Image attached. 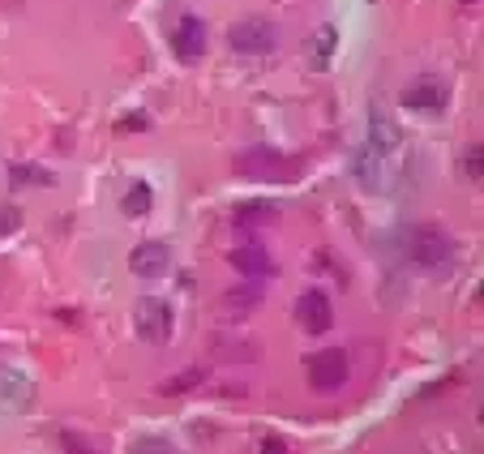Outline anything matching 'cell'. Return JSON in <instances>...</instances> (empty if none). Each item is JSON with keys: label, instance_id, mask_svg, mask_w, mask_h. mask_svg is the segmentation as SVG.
<instances>
[{"label": "cell", "instance_id": "obj_1", "mask_svg": "<svg viewBox=\"0 0 484 454\" xmlns=\"http://www.w3.org/2000/svg\"><path fill=\"white\" fill-rule=\"evenodd\" d=\"M403 249L407 266H416V270H441V266H451V236L433 223H420V227H407V236L399 241Z\"/></svg>", "mask_w": 484, "mask_h": 454}, {"label": "cell", "instance_id": "obj_2", "mask_svg": "<svg viewBox=\"0 0 484 454\" xmlns=\"http://www.w3.org/2000/svg\"><path fill=\"white\" fill-rule=\"evenodd\" d=\"M227 43H232V52H241V56H270V52L279 48V31L266 17H244V22L232 26Z\"/></svg>", "mask_w": 484, "mask_h": 454}, {"label": "cell", "instance_id": "obj_3", "mask_svg": "<svg viewBox=\"0 0 484 454\" xmlns=\"http://www.w3.org/2000/svg\"><path fill=\"white\" fill-rule=\"evenodd\" d=\"M133 326H138V335H142L146 343H167L172 330H176V313H172L167 300L146 296V300H138V308H133Z\"/></svg>", "mask_w": 484, "mask_h": 454}, {"label": "cell", "instance_id": "obj_4", "mask_svg": "<svg viewBox=\"0 0 484 454\" xmlns=\"http://www.w3.org/2000/svg\"><path fill=\"white\" fill-rule=\"evenodd\" d=\"M347 377H352V364H347V352H339V347H326V352H318V356L308 360V386L318 390V394L343 390Z\"/></svg>", "mask_w": 484, "mask_h": 454}, {"label": "cell", "instance_id": "obj_5", "mask_svg": "<svg viewBox=\"0 0 484 454\" xmlns=\"http://www.w3.org/2000/svg\"><path fill=\"white\" fill-rule=\"evenodd\" d=\"M172 52H176L185 65H194V61H202L206 56V22L194 14H185L172 26Z\"/></svg>", "mask_w": 484, "mask_h": 454}, {"label": "cell", "instance_id": "obj_6", "mask_svg": "<svg viewBox=\"0 0 484 454\" xmlns=\"http://www.w3.org/2000/svg\"><path fill=\"white\" fill-rule=\"evenodd\" d=\"M133 275H142V279H159L172 270V244H163V241H146L133 249Z\"/></svg>", "mask_w": 484, "mask_h": 454}, {"label": "cell", "instance_id": "obj_7", "mask_svg": "<svg viewBox=\"0 0 484 454\" xmlns=\"http://www.w3.org/2000/svg\"><path fill=\"white\" fill-rule=\"evenodd\" d=\"M34 407V382L26 374L0 369V411H31Z\"/></svg>", "mask_w": 484, "mask_h": 454}, {"label": "cell", "instance_id": "obj_8", "mask_svg": "<svg viewBox=\"0 0 484 454\" xmlns=\"http://www.w3.org/2000/svg\"><path fill=\"white\" fill-rule=\"evenodd\" d=\"M296 317L305 326L308 335H326L330 322H335V308H330V296L326 292H305L300 296V305H296Z\"/></svg>", "mask_w": 484, "mask_h": 454}, {"label": "cell", "instance_id": "obj_9", "mask_svg": "<svg viewBox=\"0 0 484 454\" xmlns=\"http://www.w3.org/2000/svg\"><path fill=\"white\" fill-rule=\"evenodd\" d=\"M232 266H236L244 279H266V275H275V258L266 253V244H241V249L232 253Z\"/></svg>", "mask_w": 484, "mask_h": 454}, {"label": "cell", "instance_id": "obj_10", "mask_svg": "<svg viewBox=\"0 0 484 454\" xmlns=\"http://www.w3.org/2000/svg\"><path fill=\"white\" fill-rule=\"evenodd\" d=\"M403 108H420V112H437L446 108V86L437 78H420L403 90Z\"/></svg>", "mask_w": 484, "mask_h": 454}, {"label": "cell", "instance_id": "obj_11", "mask_svg": "<svg viewBox=\"0 0 484 454\" xmlns=\"http://www.w3.org/2000/svg\"><path fill=\"white\" fill-rule=\"evenodd\" d=\"M283 159V155H275V150H249L244 155V176H270V180H291L296 176V167H275V163Z\"/></svg>", "mask_w": 484, "mask_h": 454}, {"label": "cell", "instance_id": "obj_12", "mask_svg": "<svg viewBox=\"0 0 484 454\" xmlns=\"http://www.w3.org/2000/svg\"><path fill=\"white\" fill-rule=\"evenodd\" d=\"M369 147L377 150H394L399 147V129H394V120L386 116L382 103H373L369 108Z\"/></svg>", "mask_w": 484, "mask_h": 454}, {"label": "cell", "instance_id": "obj_13", "mask_svg": "<svg viewBox=\"0 0 484 454\" xmlns=\"http://www.w3.org/2000/svg\"><path fill=\"white\" fill-rule=\"evenodd\" d=\"M335 43H339V31H335L330 22L313 31V48H308L313 52V69H326L330 61H335Z\"/></svg>", "mask_w": 484, "mask_h": 454}, {"label": "cell", "instance_id": "obj_14", "mask_svg": "<svg viewBox=\"0 0 484 454\" xmlns=\"http://www.w3.org/2000/svg\"><path fill=\"white\" fill-rule=\"evenodd\" d=\"M382 150L377 147H365L360 150V155H356V176H360V184H373V189H377V184H382Z\"/></svg>", "mask_w": 484, "mask_h": 454}, {"label": "cell", "instance_id": "obj_15", "mask_svg": "<svg viewBox=\"0 0 484 454\" xmlns=\"http://www.w3.org/2000/svg\"><path fill=\"white\" fill-rule=\"evenodd\" d=\"M232 223L241 227V232H253V227H261V223H275V206H266V202H258V206H241V211L232 214Z\"/></svg>", "mask_w": 484, "mask_h": 454}, {"label": "cell", "instance_id": "obj_16", "mask_svg": "<svg viewBox=\"0 0 484 454\" xmlns=\"http://www.w3.org/2000/svg\"><path fill=\"white\" fill-rule=\"evenodd\" d=\"M214 356H219V360H241V364H249V360H258V347H249V343H236V339H214Z\"/></svg>", "mask_w": 484, "mask_h": 454}, {"label": "cell", "instance_id": "obj_17", "mask_svg": "<svg viewBox=\"0 0 484 454\" xmlns=\"http://www.w3.org/2000/svg\"><path fill=\"white\" fill-rule=\"evenodd\" d=\"M202 382H206V369H185V374L167 377L159 390H163V394H185V390H197Z\"/></svg>", "mask_w": 484, "mask_h": 454}, {"label": "cell", "instance_id": "obj_18", "mask_svg": "<svg viewBox=\"0 0 484 454\" xmlns=\"http://www.w3.org/2000/svg\"><path fill=\"white\" fill-rule=\"evenodd\" d=\"M146 211H150V184H146V180H138V184H129V194H125V214L142 219Z\"/></svg>", "mask_w": 484, "mask_h": 454}, {"label": "cell", "instance_id": "obj_19", "mask_svg": "<svg viewBox=\"0 0 484 454\" xmlns=\"http://www.w3.org/2000/svg\"><path fill=\"white\" fill-rule=\"evenodd\" d=\"M14 184H52V172H39V167H14Z\"/></svg>", "mask_w": 484, "mask_h": 454}, {"label": "cell", "instance_id": "obj_20", "mask_svg": "<svg viewBox=\"0 0 484 454\" xmlns=\"http://www.w3.org/2000/svg\"><path fill=\"white\" fill-rule=\"evenodd\" d=\"M17 227H22V214L14 206H0V236H14Z\"/></svg>", "mask_w": 484, "mask_h": 454}, {"label": "cell", "instance_id": "obj_21", "mask_svg": "<svg viewBox=\"0 0 484 454\" xmlns=\"http://www.w3.org/2000/svg\"><path fill=\"white\" fill-rule=\"evenodd\" d=\"M480 159H484L480 147H471L468 155H463V172H468V180H480Z\"/></svg>", "mask_w": 484, "mask_h": 454}, {"label": "cell", "instance_id": "obj_22", "mask_svg": "<svg viewBox=\"0 0 484 454\" xmlns=\"http://www.w3.org/2000/svg\"><path fill=\"white\" fill-rule=\"evenodd\" d=\"M146 125H150V120H146L142 112H133V116H120V120H116V129H120V133H142Z\"/></svg>", "mask_w": 484, "mask_h": 454}, {"label": "cell", "instance_id": "obj_23", "mask_svg": "<svg viewBox=\"0 0 484 454\" xmlns=\"http://www.w3.org/2000/svg\"><path fill=\"white\" fill-rule=\"evenodd\" d=\"M133 450H172V441H163V438H142V441H133Z\"/></svg>", "mask_w": 484, "mask_h": 454}, {"label": "cell", "instance_id": "obj_24", "mask_svg": "<svg viewBox=\"0 0 484 454\" xmlns=\"http://www.w3.org/2000/svg\"><path fill=\"white\" fill-rule=\"evenodd\" d=\"M468 5H476V0H468Z\"/></svg>", "mask_w": 484, "mask_h": 454}]
</instances>
